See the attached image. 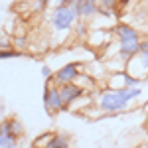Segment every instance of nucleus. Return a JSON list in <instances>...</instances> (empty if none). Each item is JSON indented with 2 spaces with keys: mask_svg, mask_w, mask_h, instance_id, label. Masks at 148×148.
<instances>
[{
  "mask_svg": "<svg viewBox=\"0 0 148 148\" xmlns=\"http://www.w3.org/2000/svg\"><path fill=\"white\" fill-rule=\"evenodd\" d=\"M42 75H44L46 79H53V71H51V67H49V65H44V67H42Z\"/></svg>",
  "mask_w": 148,
  "mask_h": 148,
  "instance_id": "obj_19",
  "label": "nucleus"
},
{
  "mask_svg": "<svg viewBox=\"0 0 148 148\" xmlns=\"http://www.w3.org/2000/svg\"><path fill=\"white\" fill-rule=\"evenodd\" d=\"M77 20H79V14L73 6L57 4V6H53V12L49 16V26H51V32L59 36V42H63V38L75 28Z\"/></svg>",
  "mask_w": 148,
  "mask_h": 148,
  "instance_id": "obj_2",
  "label": "nucleus"
},
{
  "mask_svg": "<svg viewBox=\"0 0 148 148\" xmlns=\"http://www.w3.org/2000/svg\"><path fill=\"white\" fill-rule=\"evenodd\" d=\"M47 4H49V0H32L30 2V8L34 14H44L47 8Z\"/></svg>",
  "mask_w": 148,
  "mask_h": 148,
  "instance_id": "obj_15",
  "label": "nucleus"
},
{
  "mask_svg": "<svg viewBox=\"0 0 148 148\" xmlns=\"http://www.w3.org/2000/svg\"><path fill=\"white\" fill-rule=\"evenodd\" d=\"M71 146V140H69L67 134H61V132H56L51 142L47 144V148H69Z\"/></svg>",
  "mask_w": 148,
  "mask_h": 148,
  "instance_id": "obj_12",
  "label": "nucleus"
},
{
  "mask_svg": "<svg viewBox=\"0 0 148 148\" xmlns=\"http://www.w3.org/2000/svg\"><path fill=\"white\" fill-rule=\"evenodd\" d=\"M53 134L56 132H42V134H38V136L34 138V142H32V148H47V144L51 142V138H53Z\"/></svg>",
  "mask_w": 148,
  "mask_h": 148,
  "instance_id": "obj_13",
  "label": "nucleus"
},
{
  "mask_svg": "<svg viewBox=\"0 0 148 148\" xmlns=\"http://www.w3.org/2000/svg\"><path fill=\"white\" fill-rule=\"evenodd\" d=\"M44 109H46V113L49 116L67 111V107L63 105V99H61L59 87L53 83V79H46V87H44Z\"/></svg>",
  "mask_w": 148,
  "mask_h": 148,
  "instance_id": "obj_3",
  "label": "nucleus"
},
{
  "mask_svg": "<svg viewBox=\"0 0 148 148\" xmlns=\"http://www.w3.org/2000/svg\"><path fill=\"white\" fill-rule=\"evenodd\" d=\"M59 87V93H61V99H63V105L69 109V105L73 101H77L81 95H85L87 91H83L77 83H65V85H57Z\"/></svg>",
  "mask_w": 148,
  "mask_h": 148,
  "instance_id": "obj_8",
  "label": "nucleus"
},
{
  "mask_svg": "<svg viewBox=\"0 0 148 148\" xmlns=\"http://www.w3.org/2000/svg\"><path fill=\"white\" fill-rule=\"evenodd\" d=\"M0 132L10 134L12 138L20 140V138L24 136V126H22V123H20L16 116H12V119H6V121L0 123Z\"/></svg>",
  "mask_w": 148,
  "mask_h": 148,
  "instance_id": "obj_9",
  "label": "nucleus"
},
{
  "mask_svg": "<svg viewBox=\"0 0 148 148\" xmlns=\"http://www.w3.org/2000/svg\"><path fill=\"white\" fill-rule=\"evenodd\" d=\"M83 69H85V63H81V61H69V63L61 65V67L53 73V83H56V85L73 83V81L79 77V73H83Z\"/></svg>",
  "mask_w": 148,
  "mask_h": 148,
  "instance_id": "obj_5",
  "label": "nucleus"
},
{
  "mask_svg": "<svg viewBox=\"0 0 148 148\" xmlns=\"http://www.w3.org/2000/svg\"><path fill=\"white\" fill-rule=\"evenodd\" d=\"M128 73L126 71H114V73H109L107 75V81H105V87H109V89H126L128 87ZM103 87V89H105Z\"/></svg>",
  "mask_w": 148,
  "mask_h": 148,
  "instance_id": "obj_10",
  "label": "nucleus"
},
{
  "mask_svg": "<svg viewBox=\"0 0 148 148\" xmlns=\"http://www.w3.org/2000/svg\"><path fill=\"white\" fill-rule=\"evenodd\" d=\"M95 105L105 114H119L125 113L134 101L140 99L142 89L140 87H126V89H109L105 87L101 91H95Z\"/></svg>",
  "mask_w": 148,
  "mask_h": 148,
  "instance_id": "obj_1",
  "label": "nucleus"
},
{
  "mask_svg": "<svg viewBox=\"0 0 148 148\" xmlns=\"http://www.w3.org/2000/svg\"><path fill=\"white\" fill-rule=\"evenodd\" d=\"M140 53H148V38L140 40Z\"/></svg>",
  "mask_w": 148,
  "mask_h": 148,
  "instance_id": "obj_20",
  "label": "nucleus"
},
{
  "mask_svg": "<svg viewBox=\"0 0 148 148\" xmlns=\"http://www.w3.org/2000/svg\"><path fill=\"white\" fill-rule=\"evenodd\" d=\"M114 36L111 28H97V30H89V34L85 36V44L93 49H101L105 51L107 47L113 44Z\"/></svg>",
  "mask_w": 148,
  "mask_h": 148,
  "instance_id": "obj_4",
  "label": "nucleus"
},
{
  "mask_svg": "<svg viewBox=\"0 0 148 148\" xmlns=\"http://www.w3.org/2000/svg\"><path fill=\"white\" fill-rule=\"evenodd\" d=\"M26 56L24 51H18V49H0V59H14V57H22Z\"/></svg>",
  "mask_w": 148,
  "mask_h": 148,
  "instance_id": "obj_17",
  "label": "nucleus"
},
{
  "mask_svg": "<svg viewBox=\"0 0 148 148\" xmlns=\"http://www.w3.org/2000/svg\"><path fill=\"white\" fill-rule=\"evenodd\" d=\"M12 46L14 49H18V51H28V46H30V42H28V38L26 36H12Z\"/></svg>",
  "mask_w": 148,
  "mask_h": 148,
  "instance_id": "obj_14",
  "label": "nucleus"
},
{
  "mask_svg": "<svg viewBox=\"0 0 148 148\" xmlns=\"http://www.w3.org/2000/svg\"><path fill=\"white\" fill-rule=\"evenodd\" d=\"M61 4H67V6H73V4H75V0H61Z\"/></svg>",
  "mask_w": 148,
  "mask_h": 148,
  "instance_id": "obj_21",
  "label": "nucleus"
},
{
  "mask_svg": "<svg viewBox=\"0 0 148 148\" xmlns=\"http://www.w3.org/2000/svg\"><path fill=\"white\" fill-rule=\"evenodd\" d=\"M73 8L79 14V20L89 22L99 16V0H75Z\"/></svg>",
  "mask_w": 148,
  "mask_h": 148,
  "instance_id": "obj_6",
  "label": "nucleus"
},
{
  "mask_svg": "<svg viewBox=\"0 0 148 148\" xmlns=\"http://www.w3.org/2000/svg\"><path fill=\"white\" fill-rule=\"evenodd\" d=\"M12 36H6V34H2L0 36V49H12Z\"/></svg>",
  "mask_w": 148,
  "mask_h": 148,
  "instance_id": "obj_18",
  "label": "nucleus"
},
{
  "mask_svg": "<svg viewBox=\"0 0 148 148\" xmlns=\"http://www.w3.org/2000/svg\"><path fill=\"white\" fill-rule=\"evenodd\" d=\"M105 69H107L109 73H114V71H126V61H125V59H121L119 56L109 57L107 63H105Z\"/></svg>",
  "mask_w": 148,
  "mask_h": 148,
  "instance_id": "obj_11",
  "label": "nucleus"
},
{
  "mask_svg": "<svg viewBox=\"0 0 148 148\" xmlns=\"http://www.w3.org/2000/svg\"><path fill=\"white\" fill-rule=\"evenodd\" d=\"M16 144H18L16 138H12L10 134L0 132V148H16Z\"/></svg>",
  "mask_w": 148,
  "mask_h": 148,
  "instance_id": "obj_16",
  "label": "nucleus"
},
{
  "mask_svg": "<svg viewBox=\"0 0 148 148\" xmlns=\"http://www.w3.org/2000/svg\"><path fill=\"white\" fill-rule=\"evenodd\" d=\"M113 36L116 42H130V40H142V34L138 32L136 28H132L130 24H125V22H119L114 24L113 28Z\"/></svg>",
  "mask_w": 148,
  "mask_h": 148,
  "instance_id": "obj_7",
  "label": "nucleus"
}]
</instances>
